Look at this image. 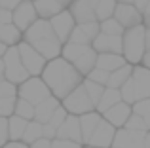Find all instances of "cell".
<instances>
[{
	"mask_svg": "<svg viewBox=\"0 0 150 148\" xmlns=\"http://www.w3.org/2000/svg\"><path fill=\"white\" fill-rule=\"evenodd\" d=\"M0 74H4V61L0 59Z\"/></svg>",
	"mask_w": 150,
	"mask_h": 148,
	"instance_id": "11a10c76",
	"label": "cell"
},
{
	"mask_svg": "<svg viewBox=\"0 0 150 148\" xmlns=\"http://www.w3.org/2000/svg\"><path fill=\"white\" fill-rule=\"evenodd\" d=\"M144 123H146V129L150 131V112H148L146 116H144Z\"/></svg>",
	"mask_w": 150,
	"mask_h": 148,
	"instance_id": "f907efd6",
	"label": "cell"
},
{
	"mask_svg": "<svg viewBox=\"0 0 150 148\" xmlns=\"http://www.w3.org/2000/svg\"><path fill=\"white\" fill-rule=\"evenodd\" d=\"M99 27H101V32L105 34H112V36H122L124 34V25L118 21L116 17H108L105 21H99Z\"/></svg>",
	"mask_w": 150,
	"mask_h": 148,
	"instance_id": "f1b7e54d",
	"label": "cell"
},
{
	"mask_svg": "<svg viewBox=\"0 0 150 148\" xmlns=\"http://www.w3.org/2000/svg\"><path fill=\"white\" fill-rule=\"evenodd\" d=\"M67 116H69V112H67V108L61 104V106H59L57 110H55L53 114H51L50 122H46V123H50V125H53L55 129H59V125H61V123L65 122V118H67Z\"/></svg>",
	"mask_w": 150,
	"mask_h": 148,
	"instance_id": "8d00e7d4",
	"label": "cell"
},
{
	"mask_svg": "<svg viewBox=\"0 0 150 148\" xmlns=\"http://www.w3.org/2000/svg\"><path fill=\"white\" fill-rule=\"evenodd\" d=\"M144 34H146V27L144 23L135 27H129L124 30L122 34V55L125 57V61L131 65H139L143 63V57L146 53V40H144Z\"/></svg>",
	"mask_w": 150,
	"mask_h": 148,
	"instance_id": "3957f363",
	"label": "cell"
},
{
	"mask_svg": "<svg viewBox=\"0 0 150 148\" xmlns=\"http://www.w3.org/2000/svg\"><path fill=\"white\" fill-rule=\"evenodd\" d=\"M33 2L38 11V17H44V19H51L53 15H57L59 11L65 10L61 6V2H57V0H33Z\"/></svg>",
	"mask_w": 150,
	"mask_h": 148,
	"instance_id": "cb8c5ba5",
	"label": "cell"
},
{
	"mask_svg": "<svg viewBox=\"0 0 150 148\" xmlns=\"http://www.w3.org/2000/svg\"><path fill=\"white\" fill-rule=\"evenodd\" d=\"M144 27H146V29H150V15H144Z\"/></svg>",
	"mask_w": 150,
	"mask_h": 148,
	"instance_id": "816d5d0a",
	"label": "cell"
},
{
	"mask_svg": "<svg viewBox=\"0 0 150 148\" xmlns=\"http://www.w3.org/2000/svg\"><path fill=\"white\" fill-rule=\"evenodd\" d=\"M114 17L124 25V29L141 25V23L144 21V13L135 6V4H122V2H118L116 11H114Z\"/></svg>",
	"mask_w": 150,
	"mask_h": 148,
	"instance_id": "8fae6325",
	"label": "cell"
},
{
	"mask_svg": "<svg viewBox=\"0 0 150 148\" xmlns=\"http://www.w3.org/2000/svg\"><path fill=\"white\" fill-rule=\"evenodd\" d=\"M143 13H144V15H150V0H148V4H146V8H144Z\"/></svg>",
	"mask_w": 150,
	"mask_h": 148,
	"instance_id": "f5cc1de1",
	"label": "cell"
},
{
	"mask_svg": "<svg viewBox=\"0 0 150 148\" xmlns=\"http://www.w3.org/2000/svg\"><path fill=\"white\" fill-rule=\"evenodd\" d=\"M29 146H30V148H51V139L40 137V139H36L34 142H30Z\"/></svg>",
	"mask_w": 150,
	"mask_h": 148,
	"instance_id": "60d3db41",
	"label": "cell"
},
{
	"mask_svg": "<svg viewBox=\"0 0 150 148\" xmlns=\"http://www.w3.org/2000/svg\"><path fill=\"white\" fill-rule=\"evenodd\" d=\"M0 23H13V11L0 8Z\"/></svg>",
	"mask_w": 150,
	"mask_h": 148,
	"instance_id": "b9f144b4",
	"label": "cell"
},
{
	"mask_svg": "<svg viewBox=\"0 0 150 148\" xmlns=\"http://www.w3.org/2000/svg\"><path fill=\"white\" fill-rule=\"evenodd\" d=\"M57 2H61V6H63V8H69L72 0H57Z\"/></svg>",
	"mask_w": 150,
	"mask_h": 148,
	"instance_id": "681fc988",
	"label": "cell"
},
{
	"mask_svg": "<svg viewBox=\"0 0 150 148\" xmlns=\"http://www.w3.org/2000/svg\"><path fill=\"white\" fill-rule=\"evenodd\" d=\"M17 95V84L2 78L0 80V97H15Z\"/></svg>",
	"mask_w": 150,
	"mask_h": 148,
	"instance_id": "d590c367",
	"label": "cell"
},
{
	"mask_svg": "<svg viewBox=\"0 0 150 148\" xmlns=\"http://www.w3.org/2000/svg\"><path fill=\"white\" fill-rule=\"evenodd\" d=\"M144 40H146V49H150V29H146V34H144Z\"/></svg>",
	"mask_w": 150,
	"mask_h": 148,
	"instance_id": "c3c4849f",
	"label": "cell"
},
{
	"mask_svg": "<svg viewBox=\"0 0 150 148\" xmlns=\"http://www.w3.org/2000/svg\"><path fill=\"white\" fill-rule=\"evenodd\" d=\"M125 63H127V61H125V57L122 55V53H97V63H95V67L105 68V70L112 72V70L120 68L122 65H125Z\"/></svg>",
	"mask_w": 150,
	"mask_h": 148,
	"instance_id": "44dd1931",
	"label": "cell"
},
{
	"mask_svg": "<svg viewBox=\"0 0 150 148\" xmlns=\"http://www.w3.org/2000/svg\"><path fill=\"white\" fill-rule=\"evenodd\" d=\"M23 40L29 42L30 46H34L48 61L59 57L61 51H63V42L59 40L57 34L53 32L50 19H44V17H38L36 21L23 32Z\"/></svg>",
	"mask_w": 150,
	"mask_h": 148,
	"instance_id": "7a4b0ae2",
	"label": "cell"
},
{
	"mask_svg": "<svg viewBox=\"0 0 150 148\" xmlns=\"http://www.w3.org/2000/svg\"><path fill=\"white\" fill-rule=\"evenodd\" d=\"M131 108H133L135 114H139V116L144 118V116L150 112V99H137L135 103L131 104Z\"/></svg>",
	"mask_w": 150,
	"mask_h": 148,
	"instance_id": "f35d334b",
	"label": "cell"
},
{
	"mask_svg": "<svg viewBox=\"0 0 150 148\" xmlns=\"http://www.w3.org/2000/svg\"><path fill=\"white\" fill-rule=\"evenodd\" d=\"M124 127H127V129H131V131H143V133L148 131L146 123H144V118L139 116V114H135V112H131V116L127 118V122H125Z\"/></svg>",
	"mask_w": 150,
	"mask_h": 148,
	"instance_id": "d6a6232c",
	"label": "cell"
},
{
	"mask_svg": "<svg viewBox=\"0 0 150 148\" xmlns=\"http://www.w3.org/2000/svg\"><path fill=\"white\" fill-rule=\"evenodd\" d=\"M13 114L21 116V118H25V120H34V104L29 103L27 99H23V97H17Z\"/></svg>",
	"mask_w": 150,
	"mask_h": 148,
	"instance_id": "f546056e",
	"label": "cell"
},
{
	"mask_svg": "<svg viewBox=\"0 0 150 148\" xmlns=\"http://www.w3.org/2000/svg\"><path fill=\"white\" fill-rule=\"evenodd\" d=\"M133 84H135V99H150V68L143 63L133 67Z\"/></svg>",
	"mask_w": 150,
	"mask_h": 148,
	"instance_id": "9a60e30c",
	"label": "cell"
},
{
	"mask_svg": "<svg viewBox=\"0 0 150 148\" xmlns=\"http://www.w3.org/2000/svg\"><path fill=\"white\" fill-rule=\"evenodd\" d=\"M93 49L97 53H122V36H112V34L99 32L93 40Z\"/></svg>",
	"mask_w": 150,
	"mask_h": 148,
	"instance_id": "ac0fdd59",
	"label": "cell"
},
{
	"mask_svg": "<svg viewBox=\"0 0 150 148\" xmlns=\"http://www.w3.org/2000/svg\"><path fill=\"white\" fill-rule=\"evenodd\" d=\"M61 104L67 108L69 114H76V116L95 110V103H93V99L89 97L88 89L84 87V82H82L78 87H74L72 91L61 101Z\"/></svg>",
	"mask_w": 150,
	"mask_h": 148,
	"instance_id": "8992f818",
	"label": "cell"
},
{
	"mask_svg": "<svg viewBox=\"0 0 150 148\" xmlns=\"http://www.w3.org/2000/svg\"><path fill=\"white\" fill-rule=\"evenodd\" d=\"M118 2L116 0H99L95 8V15H97V21H105L108 17H114V11H116Z\"/></svg>",
	"mask_w": 150,
	"mask_h": 148,
	"instance_id": "83f0119b",
	"label": "cell"
},
{
	"mask_svg": "<svg viewBox=\"0 0 150 148\" xmlns=\"http://www.w3.org/2000/svg\"><path fill=\"white\" fill-rule=\"evenodd\" d=\"M2 148H30L25 141H8Z\"/></svg>",
	"mask_w": 150,
	"mask_h": 148,
	"instance_id": "7bdbcfd3",
	"label": "cell"
},
{
	"mask_svg": "<svg viewBox=\"0 0 150 148\" xmlns=\"http://www.w3.org/2000/svg\"><path fill=\"white\" fill-rule=\"evenodd\" d=\"M101 120H103V114L99 110H91V112H86V114H80V127H82V141H84V144L89 142V139H91L93 131L99 125Z\"/></svg>",
	"mask_w": 150,
	"mask_h": 148,
	"instance_id": "d6986e66",
	"label": "cell"
},
{
	"mask_svg": "<svg viewBox=\"0 0 150 148\" xmlns=\"http://www.w3.org/2000/svg\"><path fill=\"white\" fill-rule=\"evenodd\" d=\"M84 148H99V146H91V144H84Z\"/></svg>",
	"mask_w": 150,
	"mask_h": 148,
	"instance_id": "9f6ffc18",
	"label": "cell"
},
{
	"mask_svg": "<svg viewBox=\"0 0 150 148\" xmlns=\"http://www.w3.org/2000/svg\"><path fill=\"white\" fill-rule=\"evenodd\" d=\"M133 4H135L137 8H139L141 11H144V8H146V4H148V0H133Z\"/></svg>",
	"mask_w": 150,
	"mask_h": 148,
	"instance_id": "f6af8a7d",
	"label": "cell"
},
{
	"mask_svg": "<svg viewBox=\"0 0 150 148\" xmlns=\"http://www.w3.org/2000/svg\"><path fill=\"white\" fill-rule=\"evenodd\" d=\"M108 76H110V72H108V70H105V68H99V67H95L91 72L88 74V76H86V78H89V80L97 82V84H103V85H106V84H108Z\"/></svg>",
	"mask_w": 150,
	"mask_h": 148,
	"instance_id": "e575fe53",
	"label": "cell"
},
{
	"mask_svg": "<svg viewBox=\"0 0 150 148\" xmlns=\"http://www.w3.org/2000/svg\"><path fill=\"white\" fill-rule=\"evenodd\" d=\"M116 2H122V4H133V0H116Z\"/></svg>",
	"mask_w": 150,
	"mask_h": 148,
	"instance_id": "db71d44e",
	"label": "cell"
},
{
	"mask_svg": "<svg viewBox=\"0 0 150 148\" xmlns=\"http://www.w3.org/2000/svg\"><path fill=\"white\" fill-rule=\"evenodd\" d=\"M133 67H135V65L125 63V65H122L120 68L112 70V72H110V76H108V84H106V85H110V87H118V89H120L122 85H124L125 82H127L129 78H131V74H133Z\"/></svg>",
	"mask_w": 150,
	"mask_h": 148,
	"instance_id": "d4e9b609",
	"label": "cell"
},
{
	"mask_svg": "<svg viewBox=\"0 0 150 148\" xmlns=\"http://www.w3.org/2000/svg\"><path fill=\"white\" fill-rule=\"evenodd\" d=\"M50 23H51V29L57 34L59 40H61L63 44L69 42L74 27H76V19L72 17V13H70L69 10H63V11H59L57 15H53V17L50 19Z\"/></svg>",
	"mask_w": 150,
	"mask_h": 148,
	"instance_id": "30bf717a",
	"label": "cell"
},
{
	"mask_svg": "<svg viewBox=\"0 0 150 148\" xmlns=\"http://www.w3.org/2000/svg\"><path fill=\"white\" fill-rule=\"evenodd\" d=\"M120 93H122V101H125V103H129V104L135 103L137 99H135V84H133V78H129V80L122 85Z\"/></svg>",
	"mask_w": 150,
	"mask_h": 148,
	"instance_id": "836d02e7",
	"label": "cell"
},
{
	"mask_svg": "<svg viewBox=\"0 0 150 148\" xmlns=\"http://www.w3.org/2000/svg\"><path fill=\"white\" fill-rule=\"evenodd\" d=\"M101 32L99 21H89V23H76L72 34H70L69 42H74V44H86L91 46L95 36Z\"/></svg>",
	"mask_w": 150,
	"mask_h": 148,
	"instance_id": "7c38bea8",
	"label": "cell"
},
{
	"mask_svg": "<svg viewBox=\"0 0 150 148\" xmlns=\"http://www.w3.org/2000/svg\"><path fill=\"white\" fill-rule=\"evenodd\" d=\"M10 141V127H8V118L0 116V148Z\"/></svg>",
	"mask_w": 150,
	"mask_h": 148,
	"instance_id": "ab89813d",
	"label": "cell"
},
{
	"mask_svg": "<svg viewBox=\"0 0 150 148\" xmlns=\"http://www.w3.org/2000/svg\"><path fill=\"white\" fill-rule=\"evenodd\" d=\"M40 76H42V80L48 84L51 95H55L61 101L65 99L74 87H78L86 78L84 74L78 70L70 61H67L63 55L48 61Z\"/></svg>",
	"mask_w": 150,
	"mask_h": 148,
	"instance_id": "6da1fadb",
	"label": "cell"
},
{
	"mask_svg": "<svg viewBox=\"0 0 150 148\" xmlns=\"http://www.w3.org/2000/svg\"><path fill=\"white\" fill-rule=\"evenodd\" d=\"M2 61H4V78L6 80H10V82L19 85L21 82H25L30 76L29 70L25 68V65H23V61H21L17 46H8Z\"/></svg>",
	"mask_w": 150,
	"mask_h": 148,
	"instance_id": "5b68a950",
	"label": "cell"
},
{
	"mask_svg": "<svg viewBox=\"0 0 150 148\" xmlns=\"http://www.w3.org/2000/svg\"><path fill=\"white\" fill-rule=\"evenodd\" d=\"M23 40V32L13 23H0V42L6 46H17Z\"/></svg>",
	"mask_w": 150,
	"mask_h": 148,
	"instance_id": "7402d4cb",
	"label": "cell"
},
{
	"mask_svg": "<svg viewBox=\"0 0 150 148\" xmlns=\"http://www.w3.org/2000/svg\"><path fill=\"white\" fill-rule=\"evenodd\" d=\"M17 48H19L21 61H23V65H25V68L29 70V74L30 76H40L42 70H44V67H46V63H48V59H46L34 46H30L29 42H25V40L19 42Z\"/></svg>",
	"mask_w": 150,
	"mask_h": 148,
	"instance_id": "ba28073f",
	"label": "cell"
},
{
	"mask_svg": "<svg viewBox=\"0 0 150 148\" xmlns=\"http://www.w3.org/2000/svg\"><path fill=\"white\" fill-rule=\"evenodd\" d=\"M112 148H114V146H112Z\"/></svg>",
	"mask_w": 150,
	"mask_h": 148,
	"instance_id": "680465c9",
	"label": "cell"
},
{
	"mask_svg": "<svg viewBox=\"0 0 150 148\" xmlns=\"http://www.w3.org/2000/svg\"><path fill=\"white\" fill-rule=\"evenodd\" d=\"M59 106H61V99H57L55 95H50L48 99H44L42 103H38L36 106H34V120H38V122H42V123L50 122L51 114H53Z\"/></svg>",
	"mask_w": 150,
	"mask_h": 148,
	"instance_id": "ffe728a7",
	"label": "cell"
},
{
	"mask_svg": "<svg viewBox=\"0 0 150 148\" xmlns=\"http://www.w3.org/2000/svg\"><path fill=\"white\" fill-rule=\"evenodd\" d=\"M38 19V11L34 8L33 0H21L17 8L13 10V25L17 27L21 32H25L30 25Z\"/></svg>",
	"mask_w": 150,
	"mask_h": 148,
	"instance_id": "9c48e42d",
	"label": "cell"
},
{
	"mask_svg": "<svg viewBox=\"0 0 150 148\" xmlns=\"http://www.w3.org/2000/svg\"><path fill=\"white\" fill-rule=\"evenodd\" d=\"M40 137H44V123L38 122V120H29L27 129H25V133H23L21 141H25L27 144H30V142H34L36 139H40Z\"/></svg>",
	"mask_w": 150,
	"mask_h": 148,
	"instance_id": "4316f807",
	"label": "cell"
},
{
	"mask_svg": "<svg viewBox=\"0 0 150 148\" xmlns=\"http://www.w3.org/2000/svg\"><path fill=\"white\" fill-rule=\"evenodd\" d=\"M19 2H21V0H0V8H6V10L13 11L15 8H17Z\"/></svg>",
	"mask_w": 150,
	"mask_h": 148,
	"instance_id": "ee69618b",
	"label": "cell"
},
{
	"mask_svg": "<svg viewBox=\"0 0 150 148\" xmlns=\"http://www.w3.org/2000/svg\"><path fill=\"white\" fill-rule=\"evenodd\" d=\"M120 101H122V93H120V89L106 85L105 91H103V95H101V99H99V103H97V106H95V110H99L101 114H103L105 110H108L110 106H114V104L120 103Z\"/></svg>",
	"mask_w": 150,
	"mask_h": 148,
	"instance_id": "603a6c76",
	"label": "cell"
},
{
	"mask_svg": "<svg viewBox=\"0 0 150 148\" xmlns=\"http://www.w3.org/2000/svg\"><path fill=\"white\" fill-rule=\"evenodd\" d=\"M6 49H8V46L4 44V42H0V59L4 57V53H6Z\"/></svg>",
	"mask_w": 150,
	"mask_h": 148,
	"instance_id": "7dc6e473",
	"label": "cell"
},
{
	"mask_svg": "<svg viewBox=\"0 0 150 148\" xmlns=\"http://www.w3.org/2000/svg\"><path fill=\"white\" fill-rule=\"evenodd\" d=\"M27 123L29 120L21 118L17 114H11L8 118V127H10V141H21L23 139V133L27 129Z\"/></svg>",
	"mask_w": 150,
	"mask_h": 148,
	"instance_id": "484cf974",
	"label": "cell"
},
{
	"mask_svg": "<svg viewBox=\"0 0 150 148\" xmlns=\"http://www.w3.org/2000/svg\"><path fill=\"white\" fill-rule=\"evenodd\" d=\"M51 148H84V144L78 141H70V139H59L55 137L51 141Z\"/></svg>",
	"mask_w": 150,
	"mask_h": 148,
	"instance_id": "74e56055",
	"label": "cell"
},
{
	"mask_svg": "<svg viewBox=\"0 0 150 148\" xmlns=\"http://www.w3.org/2000/svg\"><path fill=\"white\" fill-rule=\"evenodd\" d=\"M61 55L65 57L67 61H70L84 76H88V74L95 68V63H97V51L93 49V46H86V44L65 42Z\"/></svg>",
	"mask_w": 150,
	"mask_h": 148,
	"instance_id": "277c9868",
	"label": "cell"
},
{
	"mask_svg": "<svg viewBox=\"0 0 150 148\" xmlns=\"http://www.w3.org/2000/svg\"><path fill=\"white\" fill-rule=\"evenodd\" d=\"M84 87L88 89L89 97L93 99V103H95V106H97V103H99V99H101V95H103V91H105V87H106V85L97 84V82L89 80V78H84Z\"/></svg>",
	"mask_w": 150,
	"mask_h": 148,
	"instance_id": "4dcf8cb0",
	"label": "cell"
},
{
	"mask_svg": "<svg viewBox=\"0 0 150 148\" xmlns=\"http://www.w3.org/2000/svg\"><path fill=\"white\" fill-rule=\"evenodd\" d=\"M57 137L59 139H70V141H78L84 144L82 141V127H80V116L76 114H69L65 118V122L59 125L57 129Z\"/></svg>",
	"mask_w": 150,
	"mask_h": 148,
	"instance_id": "e0dca14e",
	"label": "cell"
},
{
	"mask_svg": "<svg viewBox=\"0 0 150 148\" xmlns=\"http://www.w3.org/2000/svg\"><path fill=\"white\" fill-rule=\"evenodd\" d=\"M143 65L150 68V49H146V53H144V57H143Z\"/></svg>",
	"mask_w": 150,
	"mask_h": 148,
	"instance_id": "bcb514c9",
	"label": "cell"
},
{
	"mask_svg": "<svg viewBox=\"0 0 150 148\" xmlns=\"http://www.w3.org/2000/svg\"><path fill=\"white\" fill-rule=\"evenodd\" d=\"M133 108L129 103H125V101H120V103H116L114 106H110L108 110L103 112V118L106 120V122H110L114 127H124L125 122H127V118L131 116Z\"/></svg>",
	"mask_w": 150,
	"mask_h": 148,
	"instance_id": "2e32d148",
	"label": "cell"
},
{
	"mask_svg": "<svg viewBox=\"0 0 150 148\" xmlns=\"http://www.w3.org/2000/svg\"><path fill=\"white\" fill-rule=\"evenodd\" d=\"M51 95L48 84L42 80V76H29L25 82L17 85V97H23L29 103H33L36 106L38 103H42L44 99H48Z\"/></svg>",
	"mask_w": 150,
	"mask_h": 148,
	"instance_id": "52a82bcc",
	"label": "cell"
},
{
	"mask_svg": "<svg viewBox=\"0 0 150 148\" xmlns=\"http://www.w3.org/2000/svg\"><path fill=\"white\" fill-rule=\"evenodd\" d=\"M15 103H17V95L15 97H0V116L10 118L15 112Z\"/></svg>",
	"mask_w": 150,
	"mask_h": 148,
	"instance_id": "1f68e13d",
	"label": "cell"
},
{
	"mask_svg": "<svg viewBox=\"0 0 150 148\" xmlns=\"http://www.w3.org/2000/svg\"><path fill=\"white\" fill-rule=\"evenodd\" d=\"M2 78H4V74H0V80H2Z\"/></svg>",
	"mask_w": 150,
	"mask_h": 148,
	"instance_id": "6f0895ef",
	"label": "cell"
},
{
	"mask_svg": "<svg viewBox=\"0 0 150 148\" xmlns=\"http://www.w3.org/2000/svg\"><path fill=\"white\" fill-rule=\"evenodd\" d=\"M116 129L118 127H114L110 122H106L105 118L99 122V125L95 127V131H93L91 139H89L88 144L91 146H99V148H110L114 142V135H116Z\"/></svg>",
	"mask_w": 150,
	"mask_h": 148,
	"instance_id": "5bb4252c",
	"label": "cell"
},
{
	"mask_svg": "<svg viewBox=\"0 0 150 148\" xmlns=\"http://www.w3.org/2000/svg\"><path fill=\"white\" fill-rule=\"evenodd\" d=\"M99 0H72L69 6V11L72 13V17L76 19V23H89L97 21L95 8Z\"/></svg>",
	"mask_w": 150,
	"mask_h": 148,
	"instance_id": "4fadbf2b",
	"label": "cell"
}]
</instances>
